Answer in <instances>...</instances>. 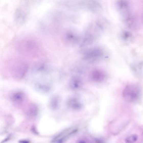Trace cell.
<instances>
[{
  "instance_id": "2",
  "label": "cell",
  "mask_w": 143,
  "mask_h": 143,
  "mask_svg": "<svg viewBox=\"0 0 143 143\" xmlns=\"http://www.w3.org/2000/svg\"><path fill=\"white\" fill-rule=\"evenodd\" d=\"M68 105L74 109H79L81 108V104L78 100L76 99H71L68 102Z\"/></svg>"
},
{
  "instance_id": "4",
  "label": "cell",
  "mask_w": 143,
  "mask_h": 143,
  "mask_svg": "<svg viewBox=\"0 0 143 143\" xmlns=\"http://www.w3.org/2000/svg\"><path fill=\"white\" fill-rule=\"evenodd\" d=\"M138 136L136 134H132L127 136L125 138V142L126 143H134L137 141Z\"/></svg>"
},
{
  "instance_id": "3",
  "label": "cell",
  "mask_w": 143,
  "mask_h": 143,
  "mask_svg": "<svg viewBox=\"0 0 143 143\" xmlns=\"http://www.w3.org/2000/svg\"><path fill=\"white\" fill-rule=\"evenodd\" d=\"M25 97V95L23 93L21 92H18L14 94L12 96V100L15 102H21L23 100Z\"/></svg>"
},
{
  "instance_id": "5",
  "label": "cell",
  "mask_w": 143,
  "mask_h": 143,
  "mask_svg": "<svg viewBox=\"0 0 143 143\" xmlns=\"http://www.w3.org/2000/svg\"><path fill=\"white\" fill-rule=\"evenodd\" d=\"M78 143H86V141H84V140H81V141H79Z\"/></svg>"
},
{
  "instance_id": "1",
  "label": "cell",
  "mask_w": 143,
  "mask_h": 143,
  "mask_svg": "<svg viewBox=\"0 0 143 143\" xmlns=\"http://www.w3.org/2000/svg\"><path fill=\"white\" fill-rule=\"evenodd\" d=\"M123 97L128 102H135L138 100L139 92L136 89L128 88L125 91Z\"/></svg>"
}]
</instances>
